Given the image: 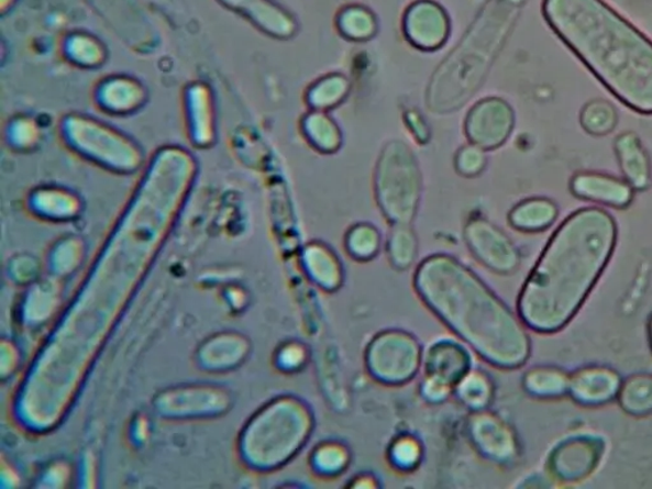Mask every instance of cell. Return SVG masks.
I'll return each instance as SVG.
<instances>
[{
  "mask_svg": "<svg viewBox=\"0 0 652 489\" xmlns=\"http://www.w3.org/2000/svg\"><path fill=\"white\" fill-rule=\"evenodd\" d=\"M616 234L614 219L594 208L563 222L522 288V322L542 333L566 325L607 266Z\"/></svg>",
  "mask_w": 652,
  "mask_h": 489,
  "instance_id": "1",
  "label": "cell"
},
{
  "mask_svg": "<svg viewBox=\"0 0 652 489\" xmlns=\"http://www.w3.org/2000/svg\"><path fill=\"white\" fill-rule=\"evenodd\" d=\"M415 287L442 323L489 364L517 368L530 354V342L512 311L476 273L452 256L433 255L421 263Z\"/></svg>",
  "mask_w": 652,
  "mask_h": 489,
  "instance_id": "2",
  "label": "cell"
},
{
  "mask_svg": "<svg viewBox=\"0 0 652 489\" xmlns=\"http://www.w3.org/2000/svg\"><path fill=\"white\" fill-rule=\"evenodd\" d=\"M570 49L626 105L652 114V43L601 0H544Z\"/></svg>",
  "mask_w": 652,
  "mask_h": 489,
  "instance_id": "3",
  "label": "cell"
},
{
  "mask_svg": "<svg viewBox=\"0 0 652 489\" xmlns=\"http://www.w3.org/2000/svg\"><path fill=\"white\" fill-rule=\"evenodd\" d=\"M62 135L71 151L110 171L133 174L143 165L139 144L98 119L70 114L63 120Z\"/></svg>",
  "mask_w": 652,
  "mask_h": 489,
  "instance_id": "4",
  "label": "cell"
},
{
  "mask_svg": "<svg viewBox=\"0 0 652 489\" xmlns=\"http://www.w3.org/2000/svg\"><path fill=\"white\" fill-rule=\"evenodd\" d=\"M421 195V176L409 151L394 144L382 156L376 178V196L385 218L394 226L415 219Z\"/></svg>",
  "mask_w": 652,
  "mask_h": 489,
  "instance_id": "5",
  "label": "cell"
},
{
  "mask_svg": "<svg viewBox=\"0 0 652 489\" xmlns=\"http://www.w3.org/2000/svg\"><path fill=\"white\" fill-rule=\"evenodd\" d=\"M420 343L412 334L385 331L369 342L366 366L375 380L386 385H402L412 380L423 364Z\"/></svg>",
  "mask_w": 652,
  "mask_h": 489,
  "instance_id": "6",
  "label": "cell"
},
{
  "mask_svg": "<svg viewBox=\"0 0 652 489\" xmlns=\"http://www.w3.org/2000/svg\"><path fill=\"white\" fill-rule=\"evenodd\" d=\"M468 351L454 341L432 344L423 357L422 396L431 402H442L455 390L472 368Z\"/></svg>",
  "mask_w": 652,
  "mask_h": 489,
  "instance_id": "7",
  "label": "cell"
},
{
  "mask_svg": "<svg viewBox=\"0 0 652 489\" xmlns=\"http://www.w3.org/2000/svg\"><path fill=\"white\" fill-rule=\"evenodd\" d=\"M402 30L417 49L433 52L447 42L452 22L445 8L434 0H417L402 15Z\"/></svg>",
  "mask_w": 652,
  "mask_h": 489,
  "instance_id": "8",
  "label": "cell"
},
{
  "mask_svg": "<svg viewBox=\"0 0 652 489\" xmlns=\"http://www.w3.org/2000/svg\"><path fill=\"white\" fill-rule=\"evenodd\" d=\"M465 240L474 256L490 270L507 275L518 268L517 248L493 223L473 220L465 229Z\"/></svg>",
  "mask_w": 652,
  "mask_h": 489,
  "instance_id": "9",
  "label": "cell"
},
{
  "mask_svg": "<svg viewBox=\"0 0 652 489\" xmlns=\"http://www.w3.org/2000/svg\"><path fill=\"white\" fill-rule=\"evenodd\" d=\"M513 112L502 100L488 99L474 107L466 119V135L474 146L494 149L509 138Z\"/></svg>",
  "mask_w": 652,
  "mask_h": 489,
  "instance_id": "10",
  "label": "cell"
},
{
  "mask_svg": "<svg viewBox=\"0 0 652 489\" xmlns=\"http://www.w3.org/2000/svg\"><path fill=\"white\" fill-rule=\"evenodd\" d=\"M272 37L289 38L297 32V22L286 8L275 0H217Z\"/></svg>",
  "mask_w": 652,
  "mask_h": 489,
  "instance_id": "11",
  "label": "cell"
},
{
  "mask_svg": "<svg viewBox=\"0 0 652 489\" xmlns=\"http://www.w3.org/2000/svg\"><path fill=\"white\" fill-rule=\"evenodd\" d=\"M469 432L474 446L488 459L507 463L517 456V438L497 415L485 411L476 412L472 416Z\"/></svg>",
  "mask_w": 652,
  "mask_h": 489,
  "instance_id": "12",
  "label": "cell"
},
{
  "mask_svg": "<svg viewBox=\"0 0 652 489\" xmlns=\"http://www.w3.org/2000/svg\"><path fill=\"white\" fill-rule=\"evenodd\" d=\"M146 88L128 76H111L96 90V101L101 110L112 115H128L140 110L146 102Z\"/></svg>",
  "mask_w": 652,
  "mask_h": 489,
  "instance_id": "13",
  "label": "cell"
},
{
  "mask_svg": "<svg viewBox=\"0 0 652 489\" xmlns=\"http://www.w3.org/2000/svg\"><path fill=\"white\" fill-rule=\"evenodd\" d=\"M575 196L611 207H626L631 203L632 189L615 178L599 174L577 175L573 180Z\"/></svg>",
  "mask_w": 652,
  "mask_h": 489,
  "instance_id": "14",
  "label": "cell"
},
{
  "mask_svg": "<svg viewBox=\"0 0 652 489\" xmlns=\"http://www.w3.org/2000/svg\"><path fill=\"white\" fill-rule=\"evenodd\" d=\"M191 141L207 147L214 141V114L211 91L203 84L192 85L187 95Z\"/></svg>",
  "mask_w": 652,
  "mask_h": 489,
  "instance_id": "15",
  "label": "cell"
},
{
  "mask_svg": "<svg viewBox=\"0 0 652 489\" xmlns=\"http://www.w3.org/2000/svg\"><path fill=\"white\" fill-rule=\"evenodd\" d=\"M568 388L579 403H606L616 396L619 389V379L615 373L606 368H587L579 371L570 381Z\"/></svg>",
  "mask_w": 652,
  "mask_h": 489,
  "instance_id": "16",
  "label": "cell"
},
{
  "mask_svg": "<svg viewBox=\"0 0 652 489\" xmlns=\"http://www.w3.org/2000/svg\"><path fill=\"white\" fill-rule=\"evenodd\" d=\"M306 268L320 288L328 292L340 290L343 284V267L332 248L324 244H311L305 252Z\"/></svg>",
  "mask_w": 652,
  "mask_h": 489,
  "instance_id": "17",
  "label": "cell"
},
{
  "mask_svg": "<svg viewBox=\"0 0 652 489\" xmlns=\"http://www.w3.org/2000/svg\"><path fill=\"white\" fill-rule=\"evenodd\" d=\"M616 149L622 171L630 186L636 189L649 187L650 163L638 136L631 133L619 136Z\"/></svg>",
  "mask_w": 652,
  "mask_h": 489,
  "instance_id": "18",
  "label": "cell"
},
{
  "mask_svg": "<svg viewBox=\"0 0 652 489\" xmlns=\"http://www.w3.org/2000/svg\"><path fill=\"white\" fill-rule=\"evenodd\" d=\"M557 219V207L546 199H530L515 207L510 222L515 229L538 232L549 229Z\"/></svg>",
  "mask_w": 652,
  "mask_h": 489,
  "instance_id": "19",
  "label": "cell"
},
{
  "mask_svg": "<svg viewBox=\"0 0 652 489\" xmlns=\"http://www.w3.org/2000/svg\"><path fill=\"white\" fill-rule=\"evenodd\" d=\"M336 27L351 42H367L377 32L376 15L368 8L351 4L336 14Z\"/></svg>",
  "mask_w": 652,
  "mask_h": 489,
  "instance_id": "20",
  "label": "cell"
},
{
  "mask_svg": "<svg viewBox=\"0 0 652 489\" xmlns=\"http://www.w3.org/2000/svg\"><path fill=\"white\" fill-rule=\"evenodd\" d=\"M306 138L320 152L333 154L341 147L342 135L340 127L325 112L313 111L302 122Z\"/></svg>",
  "mask_w": 652,
  "mask_h": 489,
  "instance_id": "21",
  "label": "cell"
},
{
  "mask_svg": "<svg viewBox=\"0 0 652 489\" xmlns=\"http://www.w3.org/2000/svg\"><path fill=\"white\" fill-rule=\"evenodd\" d=\"M67 58L84 68H98L103 64L107 51L99 38L85 31H76L64 43Z\"/></svg>",
  "mask_w": 652,
  "mask_h": 489,
  "instance_id": "22",
  "label": "cell"
},
{
  "mask_svg": "<svg viewBox=\"0 0 652 489\" xmlns=\"http://www.w3.org/2000/svg\"><path fill=\"white\" fill-rule=\"evenodd\" d=\"M454 392L464 405L479 412L485 411L493 402L495 389L486 373L471 370L456 385Z\"/></svg>",
  "mask_w": 652,
  "mask_h": 489,
  "instance_id": "23",
  "label": "cell"
},
{
  "mask_svg": "<svg viewBox=\"0 0 652 489\" xmlns=\"http://www.w3.org/2000/svg\"><path fill=\"white\" fill-rule=\"evenodd\" d=\"M351 453L347 446L338 441H324L319 444L312 454L313 469L320 476L334 477L349 468Z\"/></svg>",
  "mask_w": 652,
  "mask_h": 489,
  "instance_id": "24",
  "label": "cell"
},
{
  "mask_svg": "<svg viewBox=\"0 0 652 489\" xmlns=\"http://www.w3.org/2000/svg\"><path fill=\"white\" fill-rule=\"evenodd\" d=\"M382 236L373 224L358 223L345 236V248L354 259L367 262L380 252Z\"/></svg>",
  "mask_w": 652,
  "mask_h": 489,
  "instance_id": "25",
  "label": "cell"
},
{
  "mask_svg": "<svg viewBox=\"0 0 652 489\" xmlns=\"http://www.w3.org/2000/svg\"><path fill=\"white\" fill-rule=\"evenodd\" d=\"M349 91L350 84L343 76H328L310 88L308 93L309 105L317 111L332 109L344 100Z\"/></svg>",
  "mask_w": 652,
  "mask_h": 489,
  "instance_id": "26",
  "label": "cell"
},
{
  "mask_svg": "<svg viewBox=\"0 0 652 489\" xmlns=\"http://www.w3.org/2000/svg\"><path fill=\"white\" fill-rule=\"evenodd\" d=\"M418 244L415 232L409 224H397L391 232L388 255L393 267L407 270L412 267L417 258Z\"/></svg>",
  "mask_w": 652,
  "mask_h": 489,
  "instance_id": "27",
  "label": "cell"
},
{
  "mask_svg": "<svg viewBox=\"0 0 652 489\" xmlns=\"http://www.w3.org/2000/svg\"><path fill=\"white\" fill-rule=\"evenodd\" d=\"M570 381L566 375L554 368H534L526 375L524 387L537 397H554L565 392Z\"/></svg>",
  "mask_w": 652,
  "mask_h": 489,
  "instance_id": "28",
  "label": "cell"
},
{
  "mask_svg": "<svg viewBox=\"0 0 652 489\" xmlns=\"http://www.w3.org/2000/svg\"><path fill=\"white\" fill-rule=\"evenodd\" d=\"M621 405L632 414L652 412V376H634L621 388Z\"/></svg>",
  "mask_w": 652,
  "mask_h": 489,
  "instance_id": "29",
  "label": "cell"
},
{
  "mask_svg": "<svg viewBox=\"0 0 652 489\" xmlns=\"http://www.w3.org/2000/svg\"><path fill=\"white\" fill-rule=\"evenodd\" d=\"M579 120H582L586 132L595 135H604L615 130L617 112L606 101H594L587 103Z\"/></svg>",
  "mask_w": 652,
  "mask_h": 489,
  "instance_id": "30",
  "label": "cell"
},
{
  "mask_svg": "<svg viewBox=\"0 0 652 489\" xmlns=\"http://www.w3.org/2000/svg\"><path fill=\"white\" fill-rule=\"evenodd\" d=\"M423 455L420 441L410 435H402L391 444L389 458L400 470H412L421 463Z\"/></svg>",
  "mask_w": 652,
  "mask_h": 489,
  "instance_id": "31",
  "label": "cell"
},
{
  "mask_svg": "<svg viewBox=\"0 0 652 489\" xmlns=\"http://www.w3.org/2000/svg\"><path fill=\"white\" fill-rule=\"evenodd\" d=\"M10 142L13 146L25 149L31 148L37 142L38 131L34 122L30 119L20 118L10 125Z\"/></svg>",
  "mask_w": 652,
  "mask_h": 489,
  "instance_id": "32",
  "label": "cell"
},
{
  "mask_svg": "<svg viewBox=\"0 0 652 489\" xmlns=\"http://www.w3.org/2000/svg\"><path fill=\"white\" fill-rule=\"evenodd\" d=\"M486 166V157L477 146L464 147L456 157L458 173L465 176L478 175Z\"/></svg>",
  "mask_w": 652,
  "mask_h": 489,
  "instance_id": "33",
  "label": "cell"
},
{
  "mask_svg": "<svg viewBox=\"0 0 652 489\" xmlns=\"http://www.w3.org/2000/svg\"><path fill=\"white\" fill-rule=\"evenodd\" d=\"M650 335H651V346H652V320H651V325H650Z\"/></svg>",
  "mask_w": 652,
  "mask_h": 489,
  "instance_id": "34",
  "label": "cell"
}]
</instances>
